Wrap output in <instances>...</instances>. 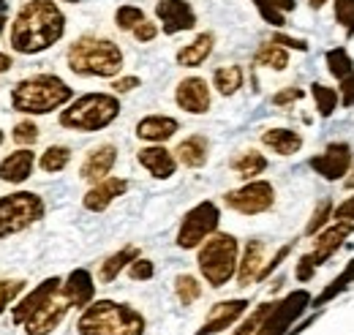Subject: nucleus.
I'll return each instance as SVG.
<instances>
[{"mask_svg":"<svg viewBox=\"0 0 354 335\" xmlns=\"http://www.w3.org/2000/svg\"><path fill=\"white\" fill-rule=\"evenodd\" d=\"M338 96H341V107L344 109H352L354 107V71L349 77H344L341 80V90H338Z\"/></svg>","mask_w":354,"mask_h":335,"instance_id":"47","label":"nucleus"},{"mask_svg":"<svg viewBox=\"0 0 354 335\" xmlns=\"http://www.w3.org/2000/svg\"><path fill=\"white\" fill-rule=\"evenodd\" d=\"M44 212V199L33 191H14L8 197H0V240L25 232L36 221H41Z\"/></svg>","mask_w":354,"mask_h":335,"instance_id":"7","label":"nucleus"},{"mask_svg":"<svg viewBox=\"0 0 354 335\" xmlns=\"http://www.w3.org/2000/svg\"><path fill=\"white\" fill-rule=\"evenodd\" d=\"M254 63L257 66H265V69H275V71H283L289 66V52L275 42H267L257 49L254 55Z\"/></svg>","mask_w":354,"mask_h":335,"instance_id":"31","label":"nucleus"},{"mask_svg":"<svg viewBox=\"0 0 354 335\" xmlns=\"http://www.w3.org/2000/svg\"><path fill=\"white\" fill-rule=\"evenodd\" d=\"M14 142L17 145H25V147H30V145H36V139H39V126L33 123V120H22V123H17L14 126Z\"/></svg>","mask_w":354,"mask_h":335,"instance_id":"42","label":"nucleus"},{"mask_svg":"<svg viewBox=\"0 0 354 335\" xmlns=\"http://www.w3.org/2000/svg\"><path fill=\"white\" fill-rule=\"evenodd\" d=\"M292 248H295V243H286V246H281V248L275 251V256H272V259L267 262L265 267H262V273H259V278H257V281H267V278H270V275H272V273H275V270L283 264V259H289Z\"/></svg>","mask_w":354,"mask_h":335,"instance_id":"45","label":"nucleus"},{"mask_svg":"<svg viewBox=\"0 0 354 335\" xmlns=\"http://www.w3.org/2000/svg\"><path fill=\"white\" fill-rule=\"evenodd\" d=\"M68 161H71V147H66V145H49L44 153H41L39 167L44 169L46 174H57V172H63V169L68 167Z\"/></svg>","mask_w":354,"mask_h":335,"instance_id":"35","label":"nucleus"},{"mask_svg":"<svg viewBox=\"0 0 354 335\" xmlns=\"http://www.w3.org/2000/svg\"><path fill=\"white\" fill-rule=\"evenodd\" d=\"M66 3H77V0H66Z\"/></svg>","mask_w":354,"mask_h":335,"instance_id":"57","label":"nucleus"},{"mask_svg":"<svg viewBox=\"0 0 354 335\" xmlns=\"http://www.w3.org/2000/svg\"><path fill=\"white\" fill-rule=\"evenodd\" d=\"M272 42L281 44V46H289V49H300V52H308V44L303 39H292V36H283V33H275Z\"/></svg>","mask_w":354,"mask_h":335,"instance_id":"50","label":"nucleus"},{"mask_svg":"<svg viewBox=\"0 0 354 335\" xmlns=\"http://www.w3.org/2000/svg\"><path fill=\"white\" fill-rule=\"evenodd\" d=\"M223 205L240 215H262L275 205V188L267 180H248L243 188L226 191Z\"/></svg>","mask_w":354,"mask_h":335,"instance_id":"9","label":"nucleus"},{"mask_svg":"<svg viewBox=\"0 0 354 335\" xmlns=\"http://www.w3.org/2000/svg\"><path fill=\"white\" fill-rule=\"evenodd\" d=\"M175 104L188 115H205L210 109V84L202 77H185L177 84Z\"/></svg>","mask_w":354,"mask_h":335,"instance_id":"16","label":"nucleus"},{"mask_svg":"<svg viewBox=\"0 0 354 335\" xmlns=\"http://www.w3.org/2000/svg\"><path fill=\"white\" fill-rule=\"evenodd\" d=\"M310 96H313V104H316L319 118H333V112H335L338 104H341L338 90H335V87H327V84H322V82L310 84Z\"/></svg>","mask_w":354,"mask_h":335,"instance_id":"32","label":"nucleus"},{"mask_svg":"<svg viewBox=\"0 0 354 335\" xmlns=\"http://www.w3.org/2000/svg\"><path fill=\"white\" fill-rule=\"evenodd\" d=\"M68 69L80 77H115L123 69V49L109 39L82 36L66 52Z\"/></svg>","mask_w":354,"mask_h":335,"instance_id":"4","label":"nucleus"},{"mask_svg":"<svg viewBox=\"0 0 354 335\" xmlns=\"http://www.w3.org/2000/svg\"><path fill=\"white\" fill-rule=\"evenodd\" d=\"M0 145H3V131H0Z\"/></svg>","mask_w":354,"mask_h":335,"instance_id":"56","label":"nucleus"},{"mask_svg":"<svg viewBox=\"0 0 354 335\" xmlns=\"http://www.w3.org/2000/svg\"><path fill=\"white\" fill-rule=\"evenodd\" d=\"M6 22H8V0H0V33H3Z\"/></svg>","mask_w":354,"mask_h":335,"instance_id":"52","label":"nucleus"},{"mask_svg":"<svg viewBox=\"0 0 354 335\" xmlns=\"http://www.w3.org/2000/svg\"><path fill=\"white\" fill-rule=\"evenodd\" d=\"M63 294L68 297L71 308H88L95 297V281H93L90 270H85V267L71 270L66 284H63Z\"/></svg>","mask_w":354,"mask_h":335,"instance_id":"22","label":"nucleus"},{"mask_svg":"<svg viewBox=\"0 0 354 335\" xmlns=\"http://www.w3.org/2000/svg\"><path fill=\"white\" fill-rule=\"evenodd\" d=\"M126 191H129V180L126 177H104L101 183H95L88 194H85L82 205L90 212H104L118 197H123Z\"/></svg>","mask_w":354,"mask_h":335,"instance_id":"18","label":"nucleus"},{"mask_svg":"<svg viewBox=\"0 0 354 335\" xmlns=\"http://www.w3.org/2000/svg\"><path fill=\"white\" fill-rule=\"evenodd\" d=\"M66 17L52 0H28L14 25H11V46L19 55H39L63 39Z\"/></svg>","mask_w":354,"mask_h":335,"instance_id":"1","label":"nucleus"},{"mask_svg":"<svg viewBox=\"0 0 354 335\" xmlns=\"http://www.w3.org/2000/svg\"><path fill=\"white\" fill-rule=\"evenodd\" d=\"M333 199H322L316 208H313V212H310L308 224H306V237H316L324 226H327V221L333 218Z\"/></svg>","mask_w":354,"mask_h":335,"instance_id":"38","label":"nucleus"},{"mask_svg":"<svg viewBox=\"0 0 354 335\" xmlns=\"http://www.w3.org/2000/svg\"><path fill=\"white\" fill-rule=\"evenodd\" d=\"M133 259H139V248L136 246H123L120 251H115L112 256H106L98 267V281L101 284H112L123 270H129Z\"/></svg>","mask_w":354,"mask_h":335,"instance_id":"28","label":"nucleus"},{"mask_svg":"<svg viewBox=\"0 0 354 335\" xmlns=\"http://www.w3.org/2000/svg\"><path fill=\"white\" fill-rule=\"evenodd\" d=\"M218 224H221V210L216 202L205 199L199 205L188 210L180 221V229H177V246L183 251H191V248H199L210 235L218 232Z\"/></svg>","mask_w":354,"mask_h":335,"instance_id":"8","label":"nucleus"},{"mask_svg":"<svg viewBox=\"0 0 354 335\" xmlns=\"http://www.w3.org/2000/svg\"><path fill=\"white\" fill-rule=\"evenodd\" d=\"M213 46H216V36L213 33H199L191 44H185V46L177 49V66H183V69H199L213 55Z\"/></svg>","mask_w":354,"mask_h":335,"instance_id":"26","label":"nucleus"},{"mask_svg":"<svg viewBox=\"0 0 354 335\" xmlns=\"http://www.w3.org/2000/svg\"><path fill=\"white\" fill-rule=\"evenodd\" d=\"M335 19L344 28L346 39L354 36V0H335Z\"/></svg>","mask_w":354,"mask_h":335,"instance_id":"40","label":"nucleus"},{"mask_svg":"<svg viewBox=\"0 0 354 335\" xmlns=\"http://www.w3.org/2000/svg\"><path fill=\"white\" fill-rule=\"evenodd\" d=\"M68 311H71V302H68V297H66L63 289H60L55 297H49L44 305H41V308H39L22 327H25V333L28 335H49L60 327V322L66 319Z\"/></svg>","mask_w":354,"mask_h":335,"instance_id":"12","label":"nucleus"},{"mask_svg":"<svg viewBox=\"0 0 354 335\" xmlns=\"http://www.w3.org/2000/svg\"><path fill=\"white\" fill-rule=\"evenodd\" d=\"M14 66V60H11V55H6V52H0V74H6L8 69Z\"/></svg>","mask_w":354,"mask_h":335,"instance_id":"53","label":"nucleus"},{"mask_svg":"<svg viewBox=\"0 0 354 335\" xmlns=\"http://www.w3.org/2000/svg\"><path fill=\"white\" fill-rule=\"evenodd\" d=\"M175 294H177V300H180V305H194V302L202 297V284H199V278H194V275H188V273L177 275Z\"/></svg>","mask_w":354,"mask_h":335,"instance_id":"36","label":"nucleus"},{"mask_svg":"<svg viewBox=\"0 0 354 335\" xmlns=\"http://www.w3.org/2000/svg\"><path fill=\"white\" fill-rule=\"evenodd\" d=\"M147 17H145V11L139 8V6H120L118 11H115V25L120 28V30H131L136 25H142Z\"/></svg>","mask_w":354,"mask_h":335,"instance_id":"39","label":"nucleus"},{"mask_svg":"<svg viewBox=\"0 0 354 335\" xmlns=\"http://www.w3.org/2000/svg\"><path fill=\"white\" fill-rule=\"evenodd\" d=\"M156 36H158V28H156L153 22H147V19H145L142 25H136V28H133V39H136L139 44H150Z\"/></svg>","mask_w":354,"mask_h":335,"instance_id":"48","label":"nucleus"},{"mask_svg":"<svg viewBox=\"0 0 354 335\" xmlns=\"http://www.w3.org/2000/svg\"><path fill=\"white\" fill-rule=\"evenodd\" d=\"M324 63H327L330 77H335L338 82L354 71V60H352V55H349L346 46H333V49L324 55Z\"/></svg>","mask_w":354,"mask_h":335,"instance_id":"33","label":"nucleus"},{"mask_svg":"<svg viewBox=\"0 0 354 335\" xmlns=\"http://www.w3.org/2000/svg\"><path fill=\"white\" fill-rule=\"evenodd\" d=\"M254 3H257L259 17L265 19L267 25H272V28H283V25H286V14H281V11L272 6V0H254Z\"/></svg>","mask_w":354,"mask_h":335,"instance_id":"43","label":"nucleus"},{"mask_svg":"<svg viewBox=\"0 0 354 335\" xmlns=\"http://www.w3.org/2000/svg\"><path fill=\"white\" fill-rule=\"evenodd\" d=\"M115 161H118V147L115 145H98V147H93L88 156H85V161L80 167V177L85 183L95 185V183H101L112 172Z\"/></svg>","mask_w":354,"mask_h":335,"instance_id":"19","label":"nucleus"},{"mask_svg":"<svg viewBox=\"0 0 354 335\" xmlns=\"http://www.w3.org/2000/svg\"><path fill=\"white\" fill-rule=\"evenodd\" d=\"M354 161V153H352V145L349 142H330L324 147V153L319 156H310L308 159V167L327 183H335L341 180L344 174H349Z\"/></svg>","mask_w":354,"mask_h":335,"instance_id":"11","label":"nucleus"},{"mask_svg":"<svg viewBox=\"0 0 354 335\" xmlns=\"http://www.w3.org/2000/svg\"><path fill=\"white\" fill-rule=\"evenodd\" d=\"M240 246H237V237L234 235H226V232H216L210 235L196 253V264H199V273L202 278L213 287V289H221L226 287L234 275H237V259Z\"/></svg>","mask_w":354,"mask_h":335,"instance_id":"6","label":"nucleus"},{"mask_svg":"<svg viewBox=\"0 0 354 335\" xmlns=\"http://www.w3.org/2000/svg\"><path fill=\"white\" fill-rule=\"evenodd\" d=\"M177 131H180V123L169 115H147L136 123V136L145 142H153V145H164Z\"/></svg>","mask_w":354,"mask_h":335,"instance_id":"23","label":"nucleus"},{"mask_svg":"<svg viewBox=\"0 0 354 335\" xmlns=\"http://www.w3.org/2000/svg\"><path fill=\"white\" fill-rule=\"evenodd\" d=\"M310 292L308 289H297V292H289L283 300H278L270 311V316L265 319V325L259 327L257 335H286L289 327L306 314L310 308Z\"/></svg>","mask_w":354,"mask_h":335,"instance_id":"10","label":"nucleus"},{"mask_svg":"<svg viewBox=\"0 0 354 335\" xmlns=\"http://www.w3.org/2000/svg\"><path fill=\"white\" fill-rule=\"evenodd\" d=\"M175 159L183 164V167H188V169L205 167V164H207V159H210V142H207V136L194 134V136L183 139V142L175 147Z\"/></svg>","mask_w":354,"mask_h":335,"instance_id":"25","label":"nucleus"},{"mask_svg":"<svg viewBox=\"0 0 354 335\" xmlns=\"http://www.w3.org/2000/svg\"><path fill=\"white\" fill-rule=\"evenodd\" d=\"M136 161L147 169L156 180H169L177 169V159L172 150H167L164 145H150V147H142L136 153Z\"/></svg>","mask_w":354,"mask_h":335,"instance_id":"20","label":"nucleus"},{"mask_svg":"<svg viewBox=\"0 0 354 335\" xmlns=\"http://www.w3.org/2000/svg\"><path fill=\"white\" fill-rule=\"evenodd\" d=\"M156 17L161 19V30L167 36H177L183 30L196 28V14L188 0H158L156 3Z\"/></svg>","mask_w":354,"mask_h":335,"instance_id":"14","label":"nucleus"},{"mask_svg":"<svg viewBox=\"0 0 354 335\" xmlns=\"http://www.w3.org/2000/svg\"><path fill=\"white\" fill-rule=\"evenodd\" d=\"M74 98V90L63 82L57 74H36L14 84L11 107L22 115H49L66 107Z\"/></svg>","mask_w":354,"mask_h":335,"instance_id":"3","label":"nucleus"},{"mask_svg":"<svg viewBox=\"0 0 354 335\" xmlns=\"http://www.w3.org/2000/svg\"><path fill=\"white\" fill-rule=\"evenodd\" d=\"M33 167H36V153L30 147H22V150H14L8 153L3 161H0V180L6 183H25L30 174H33Z\"/></svg>","mask_w":354,"mask_h":335,"instance_id":"21","label":"nucleus"},{"mask_svg":"<svg viewBox=\"0 0 354 335\" xmlns=\"http://www.w3.org/2000/svg\"><path fill=\"white\" fill-rule=\"evenodd\" d=\"M139 77H120V80H115L112 82V90H115V96L118 93H131V90H136L139 87Z\"/></svg>","mask_w":354,"mask_h":335,"instance_id":"51","label":"nucleus"},{"mask_svg":"<svg viewBox=\"0 0 354 335\" xmlns=\"http://www.w3.org/2000/svg\"><path fill=\"white\" fill-rule=\"evenodd\" d=\"M354 232V224H346V221H335L333 226L322 229L316 237H313V251L306 253L308 262L319 270L322 264H327V259H333L335 251L346 243V237Z\"/></svg>","mask_w":354,"mask_h":335,"instance_id":"13","label":"nucleus"},{"mask_svg":"<svg viewBox=\"0 0 354 335\" xmlns=\"http://www.w3.org/2000/svg\"><path fill=\"white\" fill-rule=\"evenodd\" d=\"M265 267V243L262 240H251L243 251V259L237 264V287H251L257 284L259 273Z\"/></svg>","mask_w":354,"mask_h":335,"instance_id":"24","label":"nucleus"},{"mask_svg":"<svg viewBox=\"0 0 354 335\" xmlns=\"http://www.w3.org/2000/svg\"><path fill=\"white\" fill-rule=\"evenodd\" d=\"M267 169V159L259 150H243L237 159H232V172L240 177V180H257L262 172Z\"/></svg>","mask_w":354,"mask_h":335,"instance_id":"30","label":"nucleus"},{"mask_svg":"<svg viewBox=\"0 0 354 335\" xmlns=\"http://www.w3.org/2000/svg\"><path fill=\"white\" fill-rule=\"evenodd\" d=\"M272 305H275V302H262V305H257V308H254V311L240 322V327H237L232 335H257L259 333V327L265 325V319L270 316Z\"/></svg>","mask_w":354,"mask_h":335,"instance_id":"37","label":"nucleus"},{"mask_svg":"<svg viewBox=\"0 0 354 335\" xmlns=\"http://www.w3.org/2000/svg\"><path fill=\"white\" fill-rule=\"evenodd\" d=\"M324 3H327V0H308V6H310V8H322Z\"/></svg>","mask_w":354,"mask_h":335,"instance_id":"54","label":"nucleus"},{"mask_svg":"<svg viewBox=\"0 0 354 335\" xmlns=\"http://www.w3.org/2000/svg\"><path fill=\"white\" fill-rule=\"evenodd\" d=\"M22 292H25V281H22V278L0 281V316H3V311L8 308V302H14Z\"/></svg>","mask_w":354,"mask_h":335,"instance_id":"41","label":"nucleus"},{"mask_svg":"<svg viewBox=\"0 0 354 335\" xmlns=\"http://www.w3.org/2000/svg\"><path fill=\"white\" fill-rule=\"evenodd\" d=\"M156 275V264L150 262V259H133L131 264H129V278L131 281H150Z\"/></svg>","mask_w":354,"mask_h":335,"instance_id":"44","label":"nucleus"},{"mask_svg":"<svg viewBox=\"0 0 354 335\" xmlns=\"http://www.w3.org/2000/svg\"><path fill=\"white\" fill-rule=\"evenodd\" d=\"M333 218L335 221H346V224H354V194L352 197H346L338 208L333 210Z\"/></svg>","mask_w":354,"mask_h":335,"instance_id":"49","label":"nucleus"},{"mask_svg":"<svg viewBox=\"0 0 354 335\" xmlns=\"http://www.w3.org/2000/svg\"><path fill=\"white\" fill-rule=\"evenodd\" d=\"M213 84L221 96H234L243 87V69L240 66H221L213 71Z\"/></svg>","mask_w":354,"mask_h":335,"instance_id":"34","label":"nucleus"},{"mask_svg":"<svg viewBox=\"0 0 354 335\" xmlns=\"http://www.w3.org/2000/svg\"><path fill=\"white\" fill-rule=\"evenodd\" d=\"M63 289V281L57 278V275H52V278H46V281H41L33 292L28 294V297H22L19 300V305H14V311H11V322L14 325H25L41 305H44L49 297H55V294Z\"/></svg>","mask_w":354,"mask_h":335,"instance_id":"17","label":"nucleus"},{"mask_svg":"<svg viewBox=\"0 0 354 335\" xmlns=\"http://www.w3.org/2000/svg\"><path fill=\"white\" fill-rule=\"evenodd\" d=\"M248 311V300L245 297H234V300H221L210 308V314L205 316L202 327L196 330V335H218L226 327H232L243 314Z\"/></svg>","mask_w":354,"mask_h":335,"instance_id":"15","label":"nucleus"},{"mask_svg":"<svg viewBox=\"0 0 354 335\" xmlns=\"http://www.w3.org/2000/svg\"><path fill=\"white\" fill-rule=\"evenodd\" d=\"M346 188H354V177H349V180H346Z\"/></svg>","mask_w":354,"mask_h":335,"instance_id":"55","label":"nucleus"},{"mask_svg":"<svg viewBox=\"0 0 354 335\" xmlns=\"http://www.w3.org/2000/svg\"><path fill=\"white\" fill-rule=\"evenodd\" d=\"M262 145L278 156H295L303 147V136L295 128H267L262 131Z\"/></svg>","mask_w":354,"mask_h":335,"instance_id":"27","label":"nucleus"},{"mask_svg":"<svg viewBox=\"0 0 354 335\" xmlns=\"http://www.w3.org/2000/svg\"><path fill=\"white\" fill-rule=\"evenodd\" d=\"M120 115V101L115 93H85L68 109L60 112V126L80 134H93L112 126Z\"/></svg>","mask_w":354,"mask_h":335,"instance_id":"5","label":"nucleus"},{"mask_svg":"<svg viewBox=\"0 0 354 335\" xmlns=\"http://www.w3.org/2000/svg\"><path fill=\"white\" fill-rule=\"evenodd\" d=\"M306 93L300 90V87H283V90H278L275 96H272V104L275 107H281V109H286V107H292L295 101H300Z\"/></svg>","mask_w":354,"mask_h":335,"instance_id":"46","label":"nucleus"},{"mask_svg":"<svg viewBox=\"0 0 354 335\" xmlns=\"http://www.w3.org/2000/svg\"><path fill=\"white\" fill-rule=\"evenodd\" d=\"M145 316L115 300H95L82 311L77 319V333L80 335H145Z\"/></svg>","mask_w":354,"mask_h":335,"instance_id":"2","label":"nucleus"},{"mask_svg":"<svg viewBox=\"0 0 354 335\" xmlns=\"http://www.w3.org/2000/svg\"><path fill=\"white\" fill-rule=\"evenodd\" d=\"M349 284H354V256L346 262V267L341 270V275H335L324 289H322V294H316L313 300H310V308H322V305H327V302H333L335 297H341V294L349 289Z\"/></svg>","mask_w":354,"mask_h":335,"instance_id":"29","label":"nucleus"}]
</instances>
